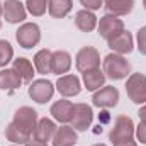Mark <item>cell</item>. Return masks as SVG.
<instances>
[{
	"label": "cell",
	"mask_w": 146,
	"mask_h": 146,
	"mask_svg": "<svg viewBox=\"0 0 146 146\" xmlns=\"http://www.w3.org/2000/svg\"><path fill=\"white\" fill-rule=\"evenodd\" d=\"M134 131L136 124L129 115H117L109 131V141L112 146H138Z\"/></svg>",
	"instance_id": "cell-1"
},
{
	"label": "cell",
	"mask_w": 146,
	"mask_h": 146,
	"mask_svg": "<svg viewBox=\"0 0 146 146\" xmlns=\"http://www.w3.org/2000/svg\"><path fill=\"white\" fill-rule=\"evenodd\" d=\"M102 72L106 73V76L117 82V80H124L133 73V66L127 61L126 56L117 54V53H109L104 60H102Z\"/></svg>",
	"instance_id": "cell-2"
},
{
	"label": "cell",
	"mask_w": 146,
	"mask_h": 146,
	"mask_svg": "<svg viewBox=\"0 0 146 146\" xmlns=\"http://www.w3.org/2000/svg\"><path fill=\"white\" fill-rule=\"evenodd\" d=\"M126 94L129 100L136 106L146 104V75L145 73H131L126 80Z\"/></svg>",
	"instance_id": "cell-3"
},
{
	"label": "cell",
	"mask_w": 146,
	"mask_h": 146,
	"mask_svg": "<svg viewBox=\"0 0 146 146\" xmlns=\"http://www.w3.org/2000/svg\"><path fill=\"white\" fill-rule=\"evenodd\" d=\"M100 63H102L100 53L94 46H83V48H80L78 53H76V56H75V68L80 73L100 68Z\"/></svg>",
	"instance_id": "cell-4"
},
{
	"label": "cell",
	"mask_w": 146,
	"mask_h": 146,
	"mask_svg": "<svg viewBox=\"0 0 146 146\" xmlns=\"http://www.w3.org/2000/svg\"><path fill=\"white\" fill-rule=\"evenodd\" d=\"M54 92H56V87H54V83H51L48 78L33 80V82L29 83V88H27L29 97H31L36 104H39V106L48 104V102L53 99Z\"/></svg>",
	"instance_id": "cell-5"
},
{
	"label": "cell",
	"mask_w": 146,
	"mask_h": 146,
	"mask_svg": "<svg viewBox=\"0 0 146 146\" xmlns=\"http://www.w3.org/2000/svg\"><path fill=\"white\" fill-rule=\"evenodd\" d=\"M15 41L24 49H33L41 42V27L36 22H24L15 31Z\"/></svg>",
	"instance_id": "cell-6"
},
{
	"label": "cell",
	"mask_w": 146,
	"mask_h": 146,
	"mask_svg": "<svg viewBox=\"0 0 146 146\" xmlns=\"http://www.w3.org/2000/svg\"><path fill=\"white\" fill-rule=\"evenodd\" d=\"M92 122H94V110H92V107L88 104H83V102L73 104V114H72L70 126L76 133L88 131Z\"/></svg>",
	"instance_id": "cell-7"
},
{
	"label": "cell",
	"mask_w": 146,
	"mask_h": 146,
	"mask_svg": "<svg viewBox=\"0 0 146 146\" xmlns=\"http://www.w3.org/2000/svg\"><path fill=\"white\" fill-rule=\"evenodd\" d=\"M37 121H39V114L33 107L29 106H22L14 112V117H12V122L21 129L24 131L26 134H29L33 138V133H34V127H36Z\"/></svg>",
	"instance_id": "cell-8"
},
{
	"label": "cell",
	"mask_w": 146,
	"mask_h": 146,
	"mask_svg": "<svg viewBox=\"0 0 146 146\" xmlns=\"http://www.w3.org/2000/svg\"><path fill=\"white\" fill-rule=\"evenodd\" d=\"M97 31H99V36L106 41H110L115 36H119L122 31H126V26H124V21L121 17H115V15H110L106 14L99 19L97 22Z\"/></svg>",
	"instance_id": "cell-9"
},
{
	"label": "cell",
	"mask_w": 146,
	"mask_h": 146,
	"mask_svg": "<svg viewBox=\"0 0 146 146\" xmlns=\"http://www.w3.org/2000/svg\"><path fill=\"white\" fill-rule=\"evenodd\" d=\"M121 100V94L114 85H104L92 95V104L99 109H114Z\"/></svg>",
	"instance_id": "cell-10"
},
{
	"label": "cell",
	"mask_w": 146,
	"mask_h": 146,
	"mask_svg": "<svg viewBox=\"0 0 146 146\" xmlns=\"http://www.w3.org/2000/svg\"><path fill=\"white\" fill-rule=\"evenodd\" d=\"M2 15L9 24H24L27 19L26 3L19 0H5L2 3Z\"/></svg>",
	"instance_id": "cell-11"
},
{
	"label": "cell",
	"mask_w": 146,
	"mask_h": 146,
	"mask_svg": "<svg viewBox=\"0 0 146 146\" xmlns=\"http://www.w3.org/2000/svg\"><path fill=\"white\" fill-rule=\"evenodd\" d=\"M54 87H56V90H58V94H60L61 97H65V99H72V97L80 95L83 85H82V80H80L76 75H73V73H66V75L58 76Z\"/></svg>",
	"instance_id": "cell-12"
},
{
	"label": "cell",
	"mask_w": 146,
	"mask_h": 146,
	"mask_svg": "<svg viewBox=\"0 0 146 146\" xmlns=\"http://www.w3.org/2000/svg\"><path fill=\"white\" fill-rule=\"evenodd\" d=\"M49 114L51 117L60 122V124H70L72 121V114H73V102L68 99H60V100H54L49 107Z\"/></svg>",
	"instance_id": "cell-13"
},
{
	"label": "cell",
	"mask_w": 146,
	"mask_h": 146,
	"mask_svg": "<svg viewBox=\"0 0 146 146\" xmlns=\"http://www.w3.org/2000/svg\"><path fill=\"white\" fill-rule=\"evenodd\" d=\"M107 46H109V49L112 53L126 56V54H129V53L134 51L136 44H134V37H133V34L129 31H122L119 36H115L114 39L107 41Z\"/></svg>",
	"instance_id": "cell-14"
},
{
	"label": "cell",
	"mask_w": 146,
	"mask_h": 146,
	"mask_svg": "<svg viewBox=\"0 0 146 146\" xmlns=\"http://www.w3.org/2000/svg\"><path fill=\"white\" fill-rule=\"evenodd\" d=\"M56 121L51 119V117H41L37 121L36 127H34V133H33V138L37 141H42V143H49L56 133Z\"/></svg>",
	"instance_id": "cell-15"
},
{
	"label": "cell",
	"mask_w": 146,
	"mask_h": 146,
	"mask_svg": "<svg viewBox=\"0 0 146 146\" xmlns=\"http://www.w3.org/2000/svg\"><path fill=\"white\" fill-rule=\"evenodd\" d=\"M76 143H78V133L70 124H61L60 127H56V133L51 139L53 146H75Z\"/></svg>",
	"instance_id": "cell-16"
},
{
	"label": "cell",
	"mask_w": 146,
	"mask_h": 146,
	"mask_svg": "<svg viewBox=\"0 0 146 146\" xmlns=\"http://www.w3.org/2000/svg\"><path fill=\"white\" fill-rule=\"evenodd\" d=\"M72 54L65 49H58V51H53V61H51V73L53 75H66V73L72 70Z\"/></svg>",
	"instance_id": "cell-17"
},
{
	"label": "cell",
	"mask_w": 146,
	"mask_h": 146,
	"mask_svg": "<svg viewBox=\"0 0 146 146\" xmlns=\"http://www.w3.org/2000/svg\"><path fill=\"white\" fill-rule=\"evenodd\" d=\"M22 78L14 68H2L0 72V90L3 92H15L22 87Z\"/></svg>",
	"instance_id": "cell-18"
},
{
	"label": "cell",
	"mask_w": 146,
	"mask_h": 146,
	"mask_svg": "<svg viewBox=\"0 0 146 146\" xmlns=\"http://www.w3.org/2000/svg\"><path fill=\"white\" fill-rule=\"evenodd\" d=\"M97 22H99V19H97L95 12H92V10L82 9V10H78L75 14V26L82 33H92V31H95L97 29Z\"/></svg>",
	"instance_id": "cell-19"
},
{
	"label": "cell",
	"mask_w": 146,
	"mask_h": 146,
	"mask_svg": "<svg viewBox=\"0 0 146 146\" xmlns=\"http://www.w3.org/2000/svg\"><path fill=\"white\" fill-rule=\"evenodd\" d=\"M106 73L102 72L100 68H95V70H90V72L82 73V82H83V87L88 90V92H97L99 88H102L106 85Z\"/></svg>",
	"instance_id": "cell-20"
},
{
	"label": "cell",
	"mask_w": 146,
	"mask_h": 146,
	"mask_svg": "<svg viewBox=\"0 0 146 146\" xmlns=\"http://www.w3.org/2000/svg\"><path fill=\"white\" fill-rule=\"evenodd\" d=\"M104 7L107 14L115 17L129 15L134 9V0H104Z\"/></svg>",
	"instance_id": "cell-21"
},
{
	"label": "cell",
	"mask_w": 146,
	"mask_h": 146,
	"mask_svg": "<svg viewBox=\"0 0 146 146\" xmlns=\"http://www.w3.org/2000/svg\"><path fill=\"white\" fill-rule=\"evenodd\" d=\"M51 61H53V51L44 48L39 49L34 58H33V65L36 68V73L39 75H49L51 73Z\"/></svg>",
	"instance_id": "cell-22"
},
{
	"label": "cell",
	"mask_w": 146,
	"mask_h": 146,
	"mask_svg": "<svg viewBox=\"0 0 146 146\" xmlns=\"http://www.w3.org/2000/svg\"><path fill=\"white\" fill-rule=\"evenodd\" d=\"M12 68L21 75V78H22L24 83H31V82L34 80L36 68H34V65H33L31 60L22 58V56H21V58H15V60L12 61Z\"/></svg>",
	"instance_id": "cell-23"
},
{
	"label": "cell",
	"mask_w": 146,
	"mask_h": 146,
	"mask_svg": "<svg viewBox=\"0 0 146 146\" xmlns=\"http://www.w3.org/2000/svg\"><path fill=\"white\" fill-rule=\"evenodd\" d=\"M73 9V0H48V14L54 19H65Z\"/></svg>",
	"instance_id": "cell-24"
},
{
	"label": "cell",
	"mask_w": 146,
	"mask_h": 146,
	"mask_svg": "<svg viewBox=\"0 0 146 146\" xmlns=\"http://www.w3.org/2000/svg\"><path fill=\"white\" fill-rule=\"evenodd\" d=\"M5 138H7V141H10L12 145H19V146L26 145V143L31 139V136L26 134L24 131H21L12 121L5 126Z\"/></svg>",
	"instance_id": "cell-25"
},
{
	"label": "cell",
	"mask_w": 146,
	"mask_h": 146,
	"mask_svg": "<svg viewBox=\"0 0 146 146\" xmlns=\"http://www.w3.org/2000/svg\"><path fill=\"white\" fill-rule=\"evenodd\" d=\"M14 61V48L7 39H0V68H7Z\"/></svg>",
	"instance_id": "cell-26"
},
{
	"label": "cell",
	"mask_w": 146,
	"mask_h": 146,
	"mask_svg": "<svg viewBox=\"0 0 146 146\" xmlns=\"http://www.w3.org/2000/svg\"><path fill=\"white\" fill-rule=\"evenodd\" d=\"M26 9L33 17H42L48 10V0H26Z\"/></svg>",
	"instance_id": "cell-27"
},
{
	"label": "cell",
	"mask_w": 146,
	"mask_h": 146,
	"mask_svg": "<svg viewBox=\"0 0 146 146\" xmlns=\"http://www.w3.org/2000/svg\"><path fill=\"white\" fill-rule=\"evenodd\" d=\"M136 48H138V51L143 56H146V26L138 29V34H136Z\"/></svg>",
	"instance_id": "cell-28"
},
{
	"label": "cell",
	"mask_w": 146,
	"mask_h": 146,
	"mask_svg": "<svg viewBox=\"0 0 146 146\" xmlns=\"http://www.w3.org/2000/svg\"><path fill=\"white\" fill-rule=\"evenodd\" d=\"M134 136H136V141L138 143L146 145V121H139V124L136 126Z\"/></svg>",
	"instance_id": "cell-29"
},
{
	"label": "cell",
	"mask_w": 146,
	"mask_h": 146,
	"mask_svg": "<svg viewBox=\"0 0 146 146\" xmlns=\"http://www.w3.org/2000/svg\"><path fill=\"white\" fill-rule=\"evenodd\" d=\"M78 2H80V5H82L83 9L92 10V12H95V10H99L100 7H104V0H78Z\"/></svg>",
	"instance_id": "cell-30"
},
{
	"label": "cell",
	"mask_w": 146,
	"mask_h": 146,
	"mask_svg": "<svg viewBox=\"0 0 146 146\" xmlns=\"http://www.w3.org/2000/svg\"><path fill=\"white\" fill-rule=\"evenodd\" d=\"M24 146H49V145H48V143H42V141H37V139H34V138H31Z\"/></svg>",
	"instance_id": "cell-31"
},
{
	"label": "cell",
	"mask_w": 146,
	"mask_h": 146,
	"mask_svg": "<svg viewBox=\"0 0 146 146\" xmlns=\"http://www.w3.org/2000/svg\"><path fill=\"white\" fill-rule=\"evenodd\" d=\"M138 117H139V121H146V104L139 106V109H138Z\"/></svg>",
	"instance_id": "cell-32"
},
{
	"label": "cell",
	"mask_w": 146,
	"mask_h": 146,
	"mask_svg": "<svg viewBox=\"0 0 146 146\" xmlns=\"http://www.w3.org/2000/svg\"><path fill=\"white\" fill-rule=\"evenodd\" d=\"M2 19H3V15H2V2H0V27H2Z\"/></svg>",
	"instance_id": "cell-33"
},
{
	"label": "cell",
	"mask_w": 146,
	"mask_h": 146,
	"mask_svg": "<svg viewBox=\"0 0 146 146\" xmlns=\"http://www.w3.org/2000/svg\"><path fill=\"white\" fill-rule=\"evenodd\" d=\"M92 146H107V145H104V143H95V145H92Z\"/></svg>",
	"instance_id": "cell-34"
},
{
	"label": "cell",
	"mask_w": 146,
	"mask_h": 146,
	"mask_svg": "<svg viewBox=\"0 0 146 146\" xmlns=\"http://www.w3.org/2000/svg\"><path fill=\"white\" fill-rule=\"evenodd\" d=\"M143 7H145V10H146V0H143Z\"/></svg>",
	"instance_id": "cell-35"
},
{
	"label": "cell",
	"mask_w": 146,
	"mask_h": 146,
	"mask_svg": "<svg viewBox=\"0 0 146 146\" xmlns=\"http://www.w3.org/2000/svg\"><path fill=\"white\" fill-rule=\"evenodd\" d=\"M10 146H19V145H10Z\"/></svg>",
	"instance_id": "cell-36"
}]
</instances>
